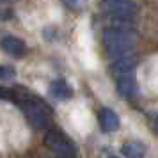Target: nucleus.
Listing matches in <instances>:
<instances>
[{"label": "nucleus", "mask_w": 158, "mask_h": 158, "mask_svg": "<svg viewBox=\"0 0 158 158\" xmlns=\"http://www.w3.org/2000/svg\"><path fill=\"white\" fill-rule=\"evenodd\" d=\"M18 105L22 107L23 114L27 115L29 123L37 130H44L50 124V107L44 103L41 98H37L36 94H30L27 91H20L18 94Z\"/></svg>", "instance_id": "f257e3e1"}, {"label": "nucleus", "mask_w": 158, "mask_h": 158, "mask_svg": "<svg viewBox=\"0 0 158 158\" xmlns=\"http://www.w3.org/2000/svg\"><path fill=\"white\" fill-rule=\"evenodd\" d=\"M103 44L112 59L130 55L135 50V36L124 29H107L103 32Z\"/></svg>", "instance_id": "f03ea898"}, {"label": "nucleus", "mask_w": 158, "mask_h": 158, "mask_svg": "<svg viewBox=\"0 0 158 158\" xmlns=\"http://www.w3.org/2000/svg\"><path fill=\"white\" fill-rule=\"evenodd\" d=\"M107 11L117 23L131 22L139 13V6L133 0H107Z\"/></svg>", "instance_id": "7ed1b4c3"}, {"label": "nucleus", "mask_w": 158, "mask_h": 158, "mask_svg": "<svg viewBox=\"0 0 158 158\" xmlns=\"http://www.w3.org/2000/svg\"><path fill=\"white\" fill-rule=\"evenodd\" d=\"M44 146L55 153L60 158H73L75 156V146L66 135L59 133V131H46L43 139Z\"/></svg>", "instance_id": "20e7f679"}, {"label": "nucleus", "mask_w": 158, "mask_h": 158, "mask_svg": "<svg viewBox=\"0 0 158 158\" xmlns=\"http://www.w3.org/2000/svg\"><path fill=\"white\" fill-rule=\"evenodd\" d=\"M0 48L6 52V53H9L11 57H23L27 53V44H25V41L20 39V37H16V36H11V34L0 37Z\"/></svg>", "instance_id": "39448f33"}, {"label": "nucleus", "mask_w": 158, "mask_h": 158, "mask_svg": "<svg viewBox=\"0 0 158 158\" xmlns=\"http://www.w3.org/2000/svg\"><path fill=\"white\" fill-rule=\"evenodd\" d=\"M117 93L123 98H133L139 93V85H137V78L131 73H124L117 78Z\"/></svg>", "instance_id": "423d86ee"}, {"label": "nucleus", "mask_w": 158, "mask_h": 158, "mask_svg": "<svg viewBox=\"0 0 158 158\" xmlns=\"http://www.w3.org/2000/svg\"><path fill=\"white\" fill-rule=\"evenodd\" d=\"M139 64V59L137 55L130 53V55H123V57L114 59V62L110 66V71L114 75H124V73H131Z\"/></svg>", "instance_id": "0eeeda50"}, {"label": "nucleus", "mask_w": 158, "mask_h": 158, "mask_svg": "<svg viewBox=\"0 0 158 158\" xmlns=\"http://www.w3.org/2000/svg\"><path fill=\"white\" fill-rule=\"evenodd\" d=\"M98 123H100V128L103 131L112 133L119 128V115L112 108H101L100 114H98Z\"/></svg>", "instance_id": "6e6552de"}, {"label": "nucleus", "mask_w": 158, "mask_h": 158, "mask_svg": "<svg viewBox=\"0 0 158 158\" xmlns=\"http://www.w3.org/2000/svg\"><path fill=\"white\" fill-rule=\"evenodd\" d=\"M121 153H123V156H126V158H144L146 153H148V148L140 140H128V142L123 144Z\"/></svg>", "instance_id": "1a4fd4ad"}, {"label": "nucleus", "mask_w": 158, "mask_h": 158, "mask_svg": "<svg viewBox=\"0 0 158 158\" xmlns=\"http://www.w3.org/2000/svg\"><path fill=\"white\" fill-rule=\"evenodd\" d=\"M50 94L55 100H69L73 96V89L66 80L57 78L50 84Z\"/></svg>", "instance_id": "9d476101"}, {"label": "nucleus", "mask_w": 158, "mask_h": 158, "mask_svg": "<svg viewBox=\"0 0 158 158\" xmlns=\"http://www.w3.org/2000/svg\"><path fill=\"white\" fill-rule=\"evenodd\" d=\"M16 77V71L13 66H4L0 64V82H7V80H13Z\"/></svg>", "instance_id": "9b49d317"}, {"label": "nucleus", "mask_w": 158, "mask_h": 158, "mask_svg": "<svg viewBox=\"0 0 158 158\" xmlns=\"http://www.w3.org/2000/svg\"><path fill=\"white\" fill-rule=\"evenodd\" d=\"M60 2H62L68 9H71V11H82L84 6H85L84 0H60Z\"/></svg>", "instance_id": "f8f14e48"}, {"label": "nucleus", "mask_w": 158, "mask_h": 158, "mask_svg": "<svg viewBox=\"0 0 158 158\" xmlns=\"http://www.w3.org/2000/svg\"><path fill=\"white\" fill-rule=\"evenodd\" d=\"M13 18V11L7 7H0V22H7Z\"/></svg>", "instance_id": "ddd939ff"}, {"label": "nucleus", "mask_w": 158, "mask_h": 158, "mask_svg": "<svg viewBox=\"0 0 158 158\" xmlns=\"http://www.w3.org/2000/svg\"><path fill=\"white\" fill-rule=\"evenodd\" d=\"M6 2H15V0H6Z\"/></svg>", "instance_id": "4468645a"}, {"label": "nucleus", "mask_w": 158, "mask_h": 158, "mask_svg": "<svg viewBox=\"0 0 158 158\" xmlns=\"http://www.w3.org/2000/svg\"><path fill=\"white\" fill-rule=\"evenodd\" d=\"M110 158H119V156H110Z\"/></svg>", "instance_id": "2eb2a0df"}]
</instances>
